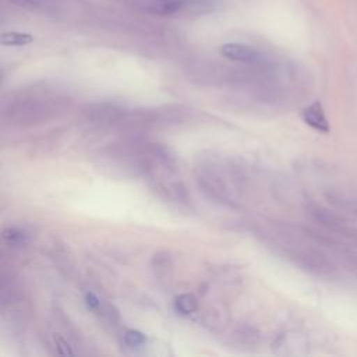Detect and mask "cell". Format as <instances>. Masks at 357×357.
I'll list each match as a JSON object with an SVG mask.
<instances>
[{"label": "cell", "mask_w": 357, "mask_h": 357, "mask_svg": "<svg viewBox=\"0 0 357 357\" xmlns=\"http://www.w3.org/2000/svg\"><path fill=\"white\" fill-rule=\"evenodd\" d=\"M126 114L127 113L124 109H121L120 106H117L114 103H107V102L88 105L82 110L84 121L88 126L96 127V128L120 124L124 120Z\"/></svg>", "instance_id": "obj_3"}, {"label": "cell", "mask_w": 357, "mask_h": 357, "mask_svg": "<svg viewBox=\"0 0 357 357\" xmlns=\"http://www.w3.org/2000/svg\"><path fill=\"white\" fill-rule=\"evenodd\" d=\"M33 40V36L24 32H4L1 43L6 46H25Z\"/></svg>", "instance_id": "obj_9"}, {"label": "cell", "mask_w": 357, "mask_h": 357, "mask_svg": "<svg viewBox=\"0 0 357 357\" xmlns=\"http://www.w3.org/2000/svg\"><path fill=\"white\" fill-rule=\"evenodd\" d=\"M84 301H85V305L89 311L95 312V314H100L102 308H103V303L102 300L93 293V291H86L85 296H84Z\"/></svg>", "instance_id": "obj_13"}, {"label": "cell", "mask_w": 357, "mask_h": 357, "mask_svg": "<svg viewBox=\"0 0 357 357\" xmlns=\"http://www.w3.org/2000/svg\"><path fill=\"white\" fill-rule=\"evenodd\" d=\"M229 178H234V176L223 169V166L212 158L204 160L195 169V180L201 191L209 199L219 204H234L233 188L230 187Z\"/></svg>", "instance_id": "obj_2"}, {"label": "cell", "mask_w": 357, "mask_h": 357, "mask_svg": "<svg viewBox=\"0 0 357 357\" xmlns=\"http://www.w3.org/2000/svg\"><path fill=\"white\" fill-rule=\"evenodd\" d=\"M151 266H152L155 275H158V276L166 275L167 271H170V268H172V259H170V257H169L167 252L160 251V252H156V254L152 257Z\"/></svg>", "instance_id": "obj_10"}, {"label": "cell", "mask_w": 357, "mask_h": 357, "mask_svg": "<svg viewBox=\"0 0 357 357\" xmlns=\"http://www.w3.org/2000/svg\"><path fill=\"white\" fill-rule=\"evenodd\" d=\"M52 344H53L54 351L57 354H64V356L75 354V350L73 349V346L60 333H53L52 335Z\"/></svg>", "instance_id": "obj_12"}, {"label": "cell", "mask_w": 357, "mask_h": 357, "mask_svg": "<svg viewBox=\"0 0 357 357\" xmlns=\"http://www.w3.org/2000/svg\"><path fill=\"white\" fill-rule=\"evenodd\" d=\"M219 52L223 57L231 61L245 64H261L264 61V56L259 50L243 43H225L220 46Z\"/></svg>", "instance_id": "obj_4"}, {"label": "cell", "mask_w": 357, "mask_h": 357, "mask_svg": "<svg viewBox=\"0 0 357 357\" xmlns=\"http://www.w3.org/2000/svg\"><path fill=\"white\" fill-rule=\"evenodd\" d=\"M187 6L185 0H144L142 8L158 15H170Z\"/></svg>", "instance_id": "obj_6"}, {"label": "cell", "mask_w": 357, "mask_h": 357, "mask_svg": "<svg viewBox=\"0 0 357 357\" xmlns=\"http://www.w3.org/2000/svg\"><path fill=\"white\" fill-rule=\"evenodd\" d=\"M301 119L304 120V123L307 126L312 127L314 130H317L322 134H328L331 130L329 121H328L324 107L319 102H314V103L308 105L307 107H304L301 112Z\"/></svg>", "instance_id": "obj_5"}, {"label": "cell", "mask_w": 357, "mask_h": 357, "mask_svg": "<svg viewBox=\"0 0 357 357\" xmlns=\"http://www.w3.org/2000/svg\"><path fill=\"white\" fill-rule=\"evenodd\" d=\"M174 308L181 315H190L198 310V300L191 293H183L176 297Z\"/></svg>", "instance_id": "obj_8"}, {"label": "cell", "mask_w": 357, "mask_h": 357, "mask_svg": "<svg viewBox=\"0 0 357 357\" xmlns=\"http://www.w3.org/2000/svg\"><path fill=\"white\" fill-rule=\"evenodd\" d=\"M123 342L128 347H139V346L145 344L146 336L142 332L137 331V329H127L123 333Z\"/></svg>", "instance_id": "obj_11"}, {"label": "cell", "mask_w": 357, "mask_h": 357, "mask_svg": "<svg viewBox=\"0 0 357 357\" xmlns=\"http://www.w3.org/2000/svg\"><path fill=\"white\" fill-rule=\"evenodd\" d=\"M3 240L11 247H21L28 243V233L17 226H7L3 229Z\"/></svg>", "instance_id": "obj_7"}, {"label": "cell", "mask_w": 357, "mask_h": 357, "mask_svg": "<svg viewBox=\"0 0 357 357\" xmlns=\"http://www.w3.org/2000/svg\"><path fill=\"white\" fill-rule=\"evenodd\" d=\"M71 100L40 89H22L6 100L3 121L11 127H31L64 114Z\"/></svg>", "instance_id": "obj_1"}]
</instances>
